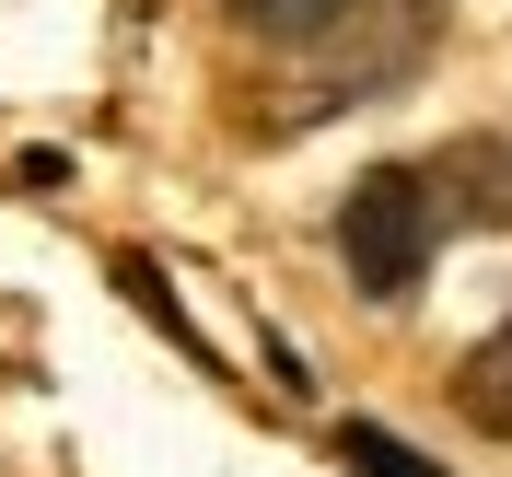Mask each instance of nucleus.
I'll return each instance as SVG.
<instances>
[{
	"instance_id": "obj_6",
	"label": "nucleus",
	"mask_w": 512,
	"mask_h": 477,
	"mask_svg": "<svg viewBox=\"0 0 512 477\" xmlns=\"http://www.w3.org/2000/svg\"><path fill=\"white\" fill-rule=\"evenodd\" d=\"M117 291H128V303H140V315H152V326H163V338H175L187 361H210V338H198V315L175 303V280H163L152 256H117Z\"/></svg>"
},
{
	"instance_id": "obj_1",
	"label": "nucleus",
	"mask_w": 512,
	"mask_h": 477,
	"mask_svg": "<svg viewBox=\"0 0 512 477\" xmlns=\"http://www.w3.org/2000/svg\"><path fill=\"white\" fill-rule=\"evenodd\" d=\"M443 198H431V163H373L350 198H338V268H350L361 303H408L443 256Z\"/></svg>"
},
{
	"instance_id": "obj_4",
	"label": "nucleus",
	"mask_w": 512,
	"mask_h": 477,
	"mask_svg": "<svg viewBox=\"0 0 512 477\" xmlns=\"http://www.w3.org/2000/svg\"><path fill=\"white\" fill-rule=\"evenodd\" d=\"M454 408L478 419V431H501V443H512V315L489 326L466 361H454Z\"/></svg>"
},
{
	"instance_id": "obj_3",
	"label": "nucleus",
	"mask_w": 512,
	"mask_h": 477,
	"mask_svg": "<svg viewBox=\"0 0 512 477\" xmlns=\"http://www.w3.org/2000/svg\"><path fill=\"white\" fill-rule=\"evenodd\" d=\"M431 198H443L454 233H501L512 222V152L501 140H454V152L431 163Z\"/></svg>"
},
{
	"instance_id": "obj_2",
	"label": "nucleus",
	"mask_w": 512,
	"mask_h": 477,
	"mask_svg": "<svg viewBox=\"0 0 512 477\" xmlns=\"http://www.w3.org/2000/svg\"><path fill=\"white\" fill-rule=\"evenodd\" d=\"M222 12L256 47H280V59H326V47H350L373 24V0H222Z\"/></svg>"
},
{
	"instance_id": "obj_5",
	"label": "nucleus",
	"mask_w": 512,
	"mask_h": 477,
	"mask_svg": "<svg viewBox=\"0 0 512 477\" xmlns=\"http://www.w3.org/2000/svg\"><path fill=\"white\" fill-rule=\"evenodd\" d=\"M338 466L350 477H454L443 454H419L408 431H384V419H338Z\"/></svg>"
}]
</instances>
